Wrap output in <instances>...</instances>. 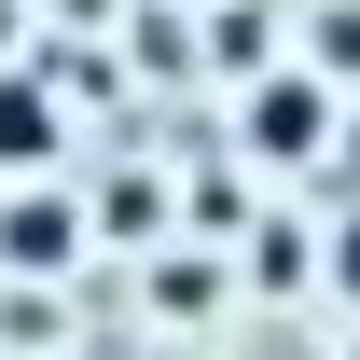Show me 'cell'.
I'll use <instances>...</instances> for the list:
<instances>
[{
	"mask_svg": "<svg viewBox=\"0 0 360 360\" xmlns=\"http://www.w3.org/2000/svg\"><path fill=\"white\" fill-rule=\"evenodd\" d=\"M250 167H319L333 153V84L319 70H277V84H250Z\"/></svg>",
	"mask_w": 360,
	"mask_h": 360,
	"instance_id": "6da1fadb",
	"label": "cell"
},
{
	"mask_svg": "<svg viewBox=\"0 0 360 360\" xmlns=\"http://www.w3.org/2000/svg\"><path fill=\"white\" fill-rule=\"evenodd\" d=\"M84 194H56V180H14V194H0V264L14 277H70L84 264Z\"/></svg>",
	"mask_w": 360,
	"mask_h": 360,
	"instance_id": "7a4b0ae2",
	"label": "cell"
},
{
	"mask_svg": "<svg viewBox=\"0 0 360 360\" xmlns=\"http://www.w3.org/2000/svg\"><path fill=\"white\" fill-rule=\"evenodd\" d=\"M56 153H70V97H56L42 70H0V167H14V180H42Z\"/></svg>",
	"mask_w": 360,
	"mask_h": 360,
	"instance_id": "3957f363",
	"label": "cell"
},
{
	"mask_svg": "<svg viewBox=\"0 0 360 360\" xmlns=\"http://www.w3.org/2000/svg\"><path fill=\"white\" fill-rule=\"evenodd\" d=\"M84 222H97V236H125V250H153V236H167V194H153V180H97Z\"/></svg>",
	"mask_w": 360,
	"mask_h": 360,
	"instance_id": "277c9868",
	"label": "cell"
},
{
	"mask_svg": "<svg viewBox=\"0 0 360 360\" xmlns=\"http://www.w3.org/2000/svg\"><path fill=\"white\" fill-rule=\"evenodd\" d=\"M222 305V264H194V250H153V319H208Z\"/></svg>",
	"mask_w": 360,
	"mask_h": 360,
	"instance_id": "5b68a950",
	"label": "cell"
},
{
	"mask_svg": "<svg viewBox=\"0 0 360 360\" xmlns=\"http://www.w3.org/2000/svg\"><path fill=\"white\" fill-rule=\"evenodd\" d=\"M250 277H264V291H305V277H319V236L291 222V208H277V222L250 236Z\"/></svg>",
	"mask_w": 360,
	"mask_h": 360,
	"instance_id": "8992f818",
	"label": "cell"
},
{
	"mask_svg": "<svg viewBox=\"0 0 360 360\" xmlns=\"http://www.w3.org/2000/svg\"><path fill=\"white\" fill-rule=\"evenodd\" d=\"M319 70H347V84H360V14H319Z\"/></svg>",
	"mask_w": 360,
	"mask_h": 360,
	"instance_id": "52a82bcc",
	"label": "cell"
},
{
	"mask_svg": "<svg viewBox=\"0 0 360 360\" xmlns=\"http://www.w3.org/2000/svg\"><path fill=\"white\" fill-rule=\"evenodd\" d=\"M333 291L360 305V208H347V236H333Z\"/></svg>",
	"mask_w": 360,
	"mask_h": 360,
	"instance_id": "ba28073f",
	"label": "cell"
}]
</instances>
